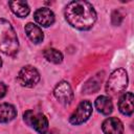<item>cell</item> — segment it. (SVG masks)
<instances>
[{
  "instance_id": "cell-1",
  "label": "cell",
  "mask_w": 134,
  "mask_h": 134,
  "mask_svg": "<svg viewBox=\"0 0 134 134\" xmlns=\"http://www.w3.org/2000/svg\"><path fill=\"white\" fill-rule=\"evenodd\" d=\"M66 21L72 27L80 30L90 29L96 21V12L87 1H71L64 10Z\"/></svg>"
},
{
  "instance_id": "cell-2",
  "label": "cell",
  "mask_w": 134,
  "mask_h": 134,
  "mask_svg": "<svg viewBox=\"0 0 134 134\" xmlns=\"http://www.w3.org/2000/svg\"><path fill=\"white\" fill-rule=\"evenodd\" d=\"M19 50V40L13 25L0 18V51L6 55H15Z\"/></svg>"
},
{
  "instance_id": "cell-3",
  "label": "cell",
  "mask_w": 134,
  "mask_h": 134,
  "mask_svg": "<svg viewBox=\"0 0 134 134\" xmlns=\"http://www.w3.org/2000/svg\"><path fill=\"white\" fill-rule=\"evenodd\" d=\"M128 73L124 68L115 69L109 76L106 84V91L108 94L115 96L121 93L128 86Z\"/></svg>"
},
{
  "instance_id": "cell-4",
  "label": "cell",
  "mask_w": 134,
  "mask_h": 134,
  "mask_svg": "<svg viewBox=\"0 0 134 134\" xmlns=\"http://www.w3.org/2000/svg\"><path fill=\"white\" fill-rule=\"evenodd\" d=\"M23 119L26 125L35 129L40 134H45L48 130V120L46 116L41 112L27 110L23 114Z\"/></svg>"
},
{
  "instance_id": "cell-5",
  "label": "cell",
  "mask_w": 134,
  "mask_h": 134,
  "mask_svg": "<svg viewBox=\"0 0 134 134\" xmlns=\"http://www.w3.org/2000/svg\"><path fill=\"white\" fill-rule=\"evenodd\" d=\"M17 80L21 86L31 88L39 83L40 73L34 66L27 65V66H24L21 68V70L18 73Z\"/></svg>"
},
{
  "instance_id": "cell-6",
  "label": "cell",
  "mask_w": 134,
  "mask_h": 134,
  "mask_svg": "<svg viewBox=\"0 0 134 134\" xmlns=\"http://www.w3.org/2000/svg\"><path fill=\"white\" fill-rule=\"evenodd\" d=\"M92 114V105L90 102L88 100H82L77 108L75 109V111L70 115L69 117V121L72 125H81L84 124L85 121H87L89 119V117Z\"/></svg>"
},
{
  "instance_id": "cell-7",
  "label": "cell",
  "mask_w": 134,
  "mask_h": 134,
  "mask_svg": "<svg viewBox=\"0 0 134 134\" xmlns=\"http://www.w3.org/2000/svg\"><path fill=\"white\" fill-rule=\"evenodd\" d=\"M53 94L55 96V98L63 105L65 106H68L72 103L73 100V91H72V88L71 86L69 85L68 82H60L54 90H53Z\"/></svg>"
},
{
  "instance_id": "cell-8",
  "label": "cell",
  "mask_w": 134,
  "mask_h": 134,
  "mask_svg": "<svg viewBox=\"0 0 134 134\" xmlns=\"http://www.w3.org/2000/svg\"><path fill=\"white\" fill-rule=\"evenodd\" d=\"M34 19L39 25L43 27H48L54 22V14L47 7H41L35 12Z\"/></svg>"
},
{
  "instance_id": "cell-9",
  "label": "cell",
  "mask_w": 134,
  "mask_h": 134,
  "mask_svg": "<svg viewBox=\"0 0 134 134\" xmlns=\"http://www.w3.org/2000/svg\"><path fill=\"white\" fill-rule=\"evenodd\" d=\"M102 130L105 134H124V125L117 117H109L102 124Z\"/></svg>"
},
{
  "instance_id": "cell-10",
  "label": "cell",
  "mask_w": 134,
  "mask_h": 134,
  "mask_svg": "<svg viewBox=\"0 0 134 134\" xmlns=\"http://www.w3.org/2000/svg\"><path fill=\"white\" fill-rule=\"evenodd\" d=\"M118 110L121 114L131 116L134 110L133 106V94L132 92H125L118 100Z\"/></svg>"
},
{
  "instance_id": "cell-11",
  "label": "cell",
  "mask_w": 134,
  "mask_h": 134,
  "mask_svg": "<svg viewBox=\"0 0 134 134\" xmlns=\"http://www.w3.org/2000/svg\"><path fill=\"white\" fill-rule=\"evenodd\" d=\"M94 106L97 109V111L104 115H109L113 111L112 100L109 96H106V95L98 96L94 102Z\"/></svg>"
},
{
  "instance_id": "cell-12",
  "label": "cell",
  "mask_w": 134,
  "mask_h": 134,
  "mask_svg": "<svg viewBox=\"0 0 134 134\" xmlns=\"http://www.w3.org/2000/svg\"><path fill=\"white\" fill-rule=\"evenodd\" d=\"M25 32H26V36L28 37V39L31 42H34L35 44L41 43L44 39V34H43L42 29L34 23H27L25 25Z\"/></svg>"
},
{
  "instance_id": "cell-13",
  "label": "cell",
  "mask_w": 134,
  "mask_h": 134,
  "mask_svg": "<svg viewBox=\"0 0 134 134\" xmlns=\"http://www.w3.org/2000/svg\"><path fill=\"white\" fill-rule=\"evenodd\" d=\"M17 116V110L16 108L8 104V103H3L0 104V122H8L13 120Z\"/></svg>"
},
{
  "instance_id": "cell-14",
  "label": "cell",
  "mask_w": 134,
  "mask_h": 134,
  "mask_svg": "<svg viewBox=\"0 0 134 134\" xmlns=\"http://www.w3.org/2000/svg\"><path fill=\"white\" fill-rule=\"evenodd\" d=\"M8 5H9L12 12L20 18H25L30 12V8H29L27 2H25V1H9Z\"/></svg>"
},
{
  "instance_id": "cell-15",
  "label": "cell",
  "mask_w": 134,
  "mask_h": 134,
  "mask_svg": "<svg viewBox=\"0 0 134 134\" xmlns=\"http://www.w3.org/2000/svg\"><path fill=\"white\" fill-rule=\"evenodd\" d=\"M43 55L44 58L53 64H60L63 61V54L61 51H59L55 48H46L43 51Z\"/></svg>"
},
{
  "instance_id": "cell-16",
  "label": "cell",
  "mask_w": 134,
  "mask_h": 134,
  "mask_svg": "<svg viewBox=\"0 0 134 134\" xmlns=\"http://www.w3.org/2000/svg\"><path fill=\"white\" fill-rule=\"evenodd\" d=\"M122 20V15L120 14L119 10H114L112 13V23L114 25H119Z\"/></svg>"
},
{
  "instance_id": "cell-17",
  "label": "cell",
  "mask_w": 134,
  "mask_h": 134,
  "mask_svg": "<svg viewBox=\"0 0 134 134\" xmlns=\"http://www.w3.org/2000/svg\"><path fill=\"white\" fill-rule=\"evenodd\" d=\"M6 90H7V87L4 83L0 82V98H2L5 94H6Z\"/></svg>"
},
{
  "instance_id": "cell-18",
  "label": "cell",
  "mask_w": 134,
  "mask_h": 134,
  "mask_svg": "<svg viewBox=\"0 0 134 134\" xmlns=\"http://www.w3.org/2000/svg\"><path fill=\"white\" fill-rule=\"evenodd\" d=\"M2 66V60H1V58H0V67Z\"/></svg>"
}]
</instances>
